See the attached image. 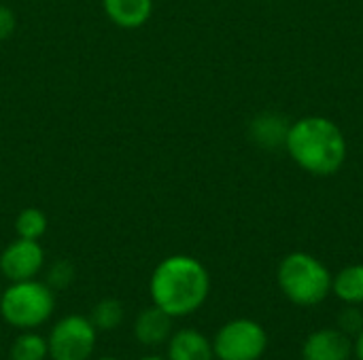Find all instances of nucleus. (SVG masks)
Wrapping results in <instances>:
<instances>
[{
    "instance_id": "21",
    "label": "nucleus",
    "mask_w": 363,
    "mask_h": 360,
    "mask_svg": "<svg viewBox=\"0 0 363 360\" xmlns=\"http://www.w3.org/2000/svg\"><path fill=\"white\" fill-rule=\"evenodd\" d=\"M138 360H168V359H162V356H143V359Z\"/></svg>"
},
{
    "instance_id": "22",
    "label": "nucleus",
    "mask_w": 363,
    "mask_h": 360,
    "mask_svg": "<svg viewBox=\"0 0 363 360\" xmlns=\"http://www.w3.org/2000/svg\"><path fill=\"white\" fill-rule=\"evenodd\" d=\"M98 360H119V359H113V356H104V359H98Z\"/></svg>"
},
{
    "instance_id": "3",
    "label": "nucleus",
    "mask_w": 363,
    "mask_h": 360,
    "mask_svg": "<svg viewBox=\"0 0 363 360\" xmlns=\"http://www.w3.org/2000/svg\"><path fill=\"white\" fill-rule=\"evenodd\" d=\"M277 280L283 295L291 303L300 308H313L328 299L334 278L330 269L313 255L291 252L281 261Z\"/></svg>"
},
{
    "instance_id": "11",
    "label": "nucleus",
    "mask_w": 363,
    "mask_h": 360,
    "mask_svg": "<svg viewBox=\"0 0 363 360\" xmlns=\"http://www.w3.org/2000/svg\"><path fill=\"white\" fill-rule=\"evenodd\" d=\"M102 8L115 25L134 30L151 19L153 0H102Z\"/></svg>"
},
{
    "instance_id": "8",
    "label": "nucleus",
    "mask_w": 363,
    "mask_h": 360,
    "mask_svg": "<svg viewBox=\"0 0 363 360\" xmlns=\"http://www.w3.org/2000/svg\"><path fill=\"white\" fill-rule=\"evenodd\" d=\"M353 354V342L340 329H321L306 337L302 346L304 360H349Z\"/></svg>"
},
{
    "instance_id": "6",
    "label": "nucleus",
    "mask_w": 363,
    "mask_h": 360,
    "mask_svg": "<svg viewBox=\"0 0 363 360\" xmlns=\"http://www.w3.org/2000/svg\"><path fill=\"white\" fill-rule=\"evenodd\" d=\"M98 331L89 318L81 314H70L60 318L49 337V359L51 360H89L96 348Z\"/></svg>"
},
{
    "instance_id": "13",
    "label": "nucleus",
    "mask_w": 363,
    "mask_h": 360,
    "mask_svg": "<svg viewBox=\"0 0 363 360\" xmlns=\"http://www.w3.org/2000/svg\"><path fill=\"white\" fill-rule=\"evenodd\" d=\"M332 293L347 306L363 303V265H349L332 280Z\"/></svg>"
},
{
    "instance_id": "23",
    "label": "nucleus",
    "mask_w": 363,
    "mask_h": 360,
    "mask_svg": "<svg viewBox=\"0 0 363 360\" xmlns=\"http://www.w3.org/2000/svg\"><path fill=\"white\" fill-rule=\"evenodd\" d=\"M0 350H2V344H0Z\"/></svg>"
},
{
    "instance_id": "10",
    "label": "nucleus",
    "mask_w": 363,
    "mask_h": 360,
    "mask_svg": "<svg viewBox=\"0 0 363 360\" xmlns=\"http://www.w3.org/2000/svg\"><path fill=\"white\" fill-rule=\"evenodd\" d=\"M168 360H215L213 342L198 329H181L168 339Z\"/></svg>"
},
{
    "instance_id": "14",
    "label": "nucleus",
    "mask_w": 363,
    "mask_h": 360,
    "mask_svg": "<svg viewBox=\"0 0 363 360\" xmlns=\"http://www.w3.org/2000/svg\"><path fill=\"white\" fill-rule=\"evenodd\" d=\"M9 354H11V360H47L49 359L47 337L34 331H23L21 335L15 337Z\"/></svg>"
},
{
    "instance_id": "12",
    "label": "nucleus",
    "mask_w": 363,
    "mask_h": 360,
    "mask_svg": "<svg viewBox=\"0 0 363 360\" xmlns=\"http://www.w3.org/2000/svg\"><path fill=\"white\" fill-rule=\"evenodd\" d=\"M251 138L264 146V149H277L283 146L287 140V132H289V123L283 115L277 112H264L259 117L253 119L251 127Z\"/></svg>"
},
{
    "instance_id": "24",
    "label": "nucleus",
    "mask_w": 363,
    "mask_h": 360,
    "mask_svg": "<svg viewBox=\"0 0 363 360\" xmlns=\"http://www.w3.org/2000/svg\"><path fill=\"white\" fill-rule=\"evenodd\" d=\"M0 295H2V293H0Z\"/></svg>"
},
{
    "instance_id": "5",
    "label": "nucleus",
    "mask_w": 363,
    "mask_h": 360,
    "mask_svg": "<svg viewBox=\"0 0 363 360\" xmlns=\"http://www.w3.org/2000/svg\"><path fill=\"white\" fill-rule=\"evenodd\" d=\"M266 348L268 335L264 327L249 318L225 323L213 339L217 360H259L266 354Z\"/></svg>"
},
{
    "instance_id": "16",
    "label": "nucleus",
    "mask_w": 363,
    "mask_h": 360,
    "mask_svg": "<svg viewBox=\"0 0 363 360\" xmlns=\"http://www.w3.org/2000/svg\"><path fill=\"white\" fill-rule=\"evenodd\" d=\"M47 225L49 221L45 212L38 208H23L15 219L17 238H23V240H40L47 233Z\"/></svg>"
},
{
    "instance_id": "15",
    "label": "nucleus",
    "mask_w": 363,
    "mask_h": 360,
    "mask_svg": "<svg viewBox=\"0 0 363 360\" xmlns=\"http://www.w3.org/2000/svg\"><path fill=\"white\" fill-rule=\"evenodd\" d=\"M89 320L96 327V331L111 333L123 323V306L117 299H102L94 306Z\"/></svg>"
},
{
    "instance_id": "20",
    "label": "nucleus",
    "mask_w": 363,
    "mask_h": 360,
    "mask_svg": "<svg viewBox=\"0 0 363 360\" xmlns=\"http://www.w3.org/2000/svg\"><path fill=\"white\" fill-rule=\"evenodd\" d=\"M353 352H355V356L357 360H363V331L355 337V344H353Z\"/></svg>"
},
{
    "instance_id": "19",
    "label": "nucleus",
    "mask_w": 363,
    "mask_h": 360,
    "mask_svg": "<svg viewBox=\"0 0 363 360\" xmlns=\"http://www.w3.org/2000/svg\"><path fill=\"white\" fill-rule=\"evenodd\" d=\"M17 30V17L13 13V8L0 4V40H6L15 34Z\"/></svg>"
},
{
    "instance_id": "2",
    "label": "nucleus",
    "mask_w": 363,
    "mask_h": 360,
    "mask_svg": "<svg viewBox=\"0 0 363 360\" xmlns=\"http://www.w3.org/2000/svg\"><path fill=\"white\" fill-rule=\"evenodd\" d=\"M287 153L315 176L336 174L347 159V140L340 127L325 117H304L289 125Z\"/></svg>"
},
{
    "instance_id": "4",
    "label": "nucleus",
    "mask_w": 363,
    "mask_h": 360,
    "mask_svg": "<svg viewBox=\"0 0 363 360\" xmlns=\"http://www.w3.org/2000/svg\"><path fill=\"white\" fill-rule=\"evenodd\" d=\"M55 310L53 289L45 282H11L0 295V314L6 325L19 331H34L45 325Z\"/></svg>"
},
{
    "instance_id": "1",
    "label": "nucleus",
    "mask_w": 363,
    "mask_h": 360,
    "mask_svg": "<svg viewBox=\"0 0 363 360\" xmlns=\"http://www.w3.org/2000/svg\"><path fill=\"white\" fill-rule=\"evenodd\" d=\"M149 293L153 306L162 308L172 318H183L198 312L208 299L211 276L198 259L174 255L153 269Z\"/></svg>"
},
{
    "instance_id": "7",
    "label": "nucleus",
    "mask_w": 363,
    "mask_h": 360,
    "mask_svg": "<svg viewBox=\"0 0 363 360\" xmlns=\"http://www.w3.org/2000/svg\"><path fill=\"white\" fill-rule=\"evenodd\" d=\"M45 265V252L38 240H13L0 255V274L9 282L34 280Z\"/></svg>"
},
{
    "instance_id": "18",
    "label": "nucleus",
    "mask_w": 363,
    "mask_h": 360,
    "mask_svg": "<svg viewBox=\"0 0 363 360\" xmlns=\"http://www.w3.org/2000/svg\"><path fill=\"white\" fill-rule=\"evenodd\" d=\"M74 274H72V265L66 261H57L51 272H49V286L51 289H64L72 282Z\"/></svg>"
},
{
    "instance_id": "9",
    "label": "nucleus",
    "mask_w": 363,
    "mask_h": 360,
    "mask_svg": "<svg viewBox=\"0 0 363 360\" xmlns=\"http://www.w3.org/2000/svg\"><path fill=\"white\" fill-rule=\"evenodd\" d=\"M172 316L157 306L145 308L134 320V337L143 346H160L172 335Z\"/></svg>"
},
{
    "instance_id": "17",
    "label": "nucleus",
    "mask_w": 363,
    "mask_h": 360,
    "mask_svg": "<svg viewBox=\"0 0 363 360\" xmlns=\"http://www.w3.org/2000/svg\"><path fill=\"white\" fill-rule=\"evenodd\" d=\"M338 329L342 333H347L349 337H357L363 331V314L357 310V306H349L347 310L340 312V318H338Z\"/></svg>"
}]
</instances>
